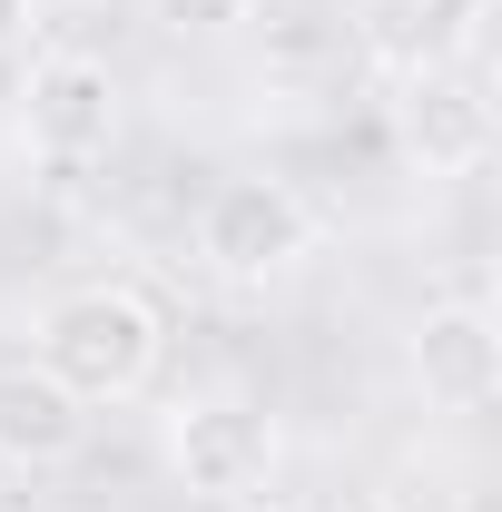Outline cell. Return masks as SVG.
<instances>
[{
    "instance_id": "6da1fadb",
    "label": "cell",
    "mask_w": 502,
    "mask_h": 512,
    "mask_svg": "<svg viewBox=\"0 0 502 512\" xmlns=\"http://www.w3.org/2000/svg\"><path fill=\"white\" fill-rule=\"evenodd\" d=\"M158 345H168V325L138 286H69L40 316V375L69 384L79 404H128L158 375Z\"/></svg>"
},
{
    "instance_id": "7a4b0ae2",
    "label": "cell",
    "mask_w": 502,
    "mask_h": 512,
    "mask_svg": "<svg viewBox=\"0 0 502 512\" xmlns=\"http://www.w3.org/2000/svg\"><path fill=\"white\" fill-rule=\"evenodd\" d=\"M315 247V207L286 178H217L197 207V256L227 276V286H266Z\"/></svg>"
},
{
    "instance_id": "3957f363",
    "label": "cell",
    "mask_w": 502,
    "mask_h": 512,
    "mask_svg": "<svg viewBox=\"0 0 502 512\" xmlns=\"http://www.w3.org/2000/svg\"><path fill=\"white\" fill-rule=\"evenodd\" d=\"M20 138H30L50 168L109 158V138H119V69L89 60V50L30 60V79H20Z\"/></svg>"
},
{
    "instance_id": "277c9868",
    "label": "cell",
    "mask_w": 502,
    "mask_h": 512,
    "mask_svg": "<svg viewBox=\"0 0 502 512\" xmlns=\"http://www.w3.org/2000/svg\"><path fill=\"white\" fill-rule=\"evenodd\" d=\"M168 463L197 503H256L266 473H276V424L237 404V394H207V404H178L168 414Z\"/></svg>"
},
{
    "instance_id": "5b68a950",
    "label": "cell",
    "mask_w": 502,
    "mask_h": 512,
    "mask_svg": "<svg viewBox=\"0 0 502 512\" xmlns=\"http://www.w3.org/2000/svg\"><path fill=\"white\" fill-rule=\"evenodd\" d=\"M414 384H424V404H443V414H493V394H502V325H493L483 296L424 306V325H414Z\"/></svg>"
},
{
    "instance_id": "8992f818",
    "label": "cell",
    "mask_w": 502,
    "mask_h": 512,
    "mask_svg": "<svg viewBox=\"0 0 502 512\" xmlns=\"http://www.w3.org/2000/svg\"><path fill=\"white\" fill-rule=\"evenodd\" d=\"M394 128H404V148H414L424 178H473V168L493 158V99H483L463 69H424V79H404Z\"/></svg>"
},
{
    "instance_id": "52a82bcc",
    "label": "cell",
    "mask_w": 502,
    "mask_h": 512,
    "mask_svg": "<svg viewBox=\"0 0 502 512\" xmlns=\"http://www.w3.org/2000/svg\"><path fill=\"white\" fill-rule=\"evenodd\" d=\"M483 30V0H355V40L375 50L394 79L453 69Z\"/></svg>"
},
{
    "instance_id": "ba28073f",
    "label": "cell",
    "mask_w": 502,
    "mask_h": 512,
    "mask_svg": "<svg viewBox=\"0 0 502 512\" xmlns=\"http://www.w3.org/2000/svg\"><path fill=\"white\" fill-rule=\"evenodd\" d=\"M79 444H89V404L69 384H50L40 365H0V463L60 473Z\"/></svg>"
},
{
    "instance_id": "9c48e42d",
    "label": "cell",
    "mask_w": 502,
    "mask_h": 512,
    "mask_svg": "<svg viewBox=\"0 0 502 512\" xmlns=\"http://www.w3.org/2000/svg\"><path fill=\"white\" fill-rule=\"evenodd\" d=\"M158 20L168 30H237V20H256V0H158Z\"/></svg>"
},
{
    "instance_id": "30bf717a",
    "label": "cell",
    "mask_w": 502,
    "mask_h": 512,
    "mask_svg": "<svg viewBox=\"0 0 502 512\" xmlns=\"http://www.w3.org/2000/svg\"><path fill=\"white\" fill-rule=\"evenodd\" d=\"M30 30H40V0H0V60L30 50Z\"/></svg>"
},
{
    "instance_id": "8fae6325",
    "label": "cell",
    "mask_w": 502,
    "mask_h": 512,
    "mask_svg": "<svg viewBox=\"0 0 502 512\" xmlns=\"http://www.w3.org/2000/svg\"><path fill=\"white\" fill-rule=\"evenodd\" d=\"M384 512H463L453 493H384Z\"/></svg>"
},
{
    "instance_id": "7c38bea8",
    "label": "cell",
    "mask_w": 502,
    "mask_h": 512,
    "mask_svg": "<svg viewBox=\"0 0 502 512\" xmlns=\"http://www.w3.org/2000/svg\"><path fill=\"white\" fill-rule=\"evenodd\" d=\"M266 512H296V503H266Z\"/></svg>"
}]
</instances>
